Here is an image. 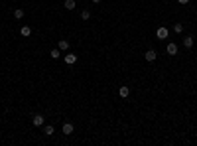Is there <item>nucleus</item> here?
<instances>
[{
	"label": "nucleus",
	"instance_id": "f257e3e1",
	"mask_svg": "<svg viewBox=\"0 0 197 146\" xmlns=\"http://www.w3.org/2000/svg\"><path fill=\"white\" fill-rule=\"evenodd\" d=\"M168 28H164V26H162V28H158V30H156V38H158V40H166V38H168Z\"/></svg>",
	"mask_w": 197,
	"mask_h": 146
},
{
	"label": "nucleus",
	"instance_id": "f03ea898",
	"mask_svg": "<svg viewBox=\"0 0 197 146\" xmlns=\"http://www.w3.org/2000/svg\"><path fill=\"white\" fill-rule=\"evenodd\" d=\"M43 121H46V118H43L42 115H34V118H32L34 127H43Z\"/></svg>",
	"mask_w": 197,
	"mask_h": 146
},
{
	"label": "nucleus",
	"instance_id": "7ed1b4c3",
	"mask_svg": "<svg viewBox=\"0 0 197 146\" xmlns=\"http://www.w3.org/2000/svg\"><path fill=\"white\" fill-rule=\"evenodd\" d=\"M75 61H77V55H75V53H65V63H67V65H73Z\"/></svg>",
	"mask_w": 197,
	"mask_h": 146
},
{
	"label": "nucleus",
	"instance_id": "20e7f679",
	"mask_svg": "<svg viewBox=\"0 0 197 146\" xmlns=\"http://www.w3.org/2000/svg\"><path fill=\"white\" fill-rule=\"evenodd\" d=\"M61 130H63V134H65V136H69V134H73V124H71V123H65Z\"/></svg>",
	"mask_w": 197,
	"mask_h": 146
},
{
	"label": "nucleus",
	"instance_id": "39448f33",
	"mask_svg": "<svg viewBox=\"0 0 197 146\" xmlns=\"http://www.w3.org/2000/svg\"><path fill=\"white\" fill-rule=\"evenodd\" d=\"M166 52H168L169 55H178V46H175V43H168Z\"/></svg>",
	"mask_w": 197,
	"mask_h": 146
},
{
	"label": "nucleus",
	"instance_id": "423d86ee",
	"mask_svg": "<svg viewBox=\"0 0 197 146\" xmlns=\"http://www.w3.org/2000/svg\"><path fill=\"white\" fill-rule=\"evenodd\" d=\"M118 95H120L122 99H126L128 95H130V87H126V85H122V87H120V91H118Z\"/></svg>",
	"mask_w": 197,
	"mask_h": 146
},
{
	"label": "nucleus",
	"instance_id": "0eeeda50",
	"mask_svg": "<svg viewBox=\"0 0 197 146\" xmlns=\"http://www.w3.org/2000/svg\"><path fill=\"white\" fill-rule=\"evenodd\" d=\"M156 55H158V53H156L154 49H148V52H146V61H154Z\"/></svg>",
	"mask_w": 197,
	"mask_h": 146
},
{
	"label": "nucleus",
	"instance_id": "6e6552de",
	"mask_svg": "<svg viewBox=\"0 0 197 146\" xmlns=\"http://www.w3.org/2000/svg\"><path fill=\"white\" fill-rule=\"evenodd\" d=\"M57 47H59L61 52H65V49H69V42H67V40H59V43H57Z\"/></svg>",
	"mask_w": 197,
	"mask_h": 146
},
{
	"label": "nucleus",
	"instance_id": "1a4fd4ad",
	"mask_svg": "<svg viewBox=\"0 0 197 146\" xmlns=\"http://www.w3.org/2000/svg\"><path fill=\"white\" fill-rule=\"evenodd\" d=\"M20 34H22L24 38H28L30 34H32V28H30V26H22V28H20Z\"/></svg>",
	"mask_w": 197,
	"mask_h": 146
},
{
	"label": "nucleus",
	"instance_id": "9d476101",
	"mask_svg": "<svg viewBox=\"0 0 197 146\" xmlns=\"http://www.w3.org/2000/svg\"><path fill=\"white\" fill-rule=\"evenodd\" d=\"M183 46H185V47H193V36H187V38H183Z\"/></svg>",
	"mask_w": 197,
	"mask_h": 146
},
{
	"label": "nucleus",
	"instance_id": "9b49d317",
	"mask_svg": "<svg viewBox=\"0 0 197 146\" xmlns=\"http://www.w3.org/2000/svg\"><path fill=\"white\" fill-rule=\"evenodd\" d=\"M75 6H77L75 0H65V8L67 10H75Z\"/></svg>",
	"mask_w": 197,
	"mask_h": 146
},
{
	"label": "nucleus",
	"instance_id": "f8f14e48",
	"mask_svg": "<svg viewBox=\"0 0 197 146\" xmlns=\"http://www.w3.org/2000/svg\"><path fill=\"white\" fill-rule=\"evenodd\" d=\"M14 18H18V20L24 18V10H22V8H16V10H14Z\"/></svg>",
	"mask_w": 197,
	"mask_h": 146
},
{
	"label": "nucleus",
	"instance_id": "ddd939ff",
	"mask_svg": "<svg viewBox=\"0 0 197 146\" xmlns=\"http://www.w3.org/2000/svg\"><path fill=\"white\" fill-rule=\"evenodd\" d=\"M53 132H55V130H53V127H51V124H49V127H43V134H47V136H51Z\"/></svg>",
	"mask_w": 197,
	"mask_h": 146
},
{
	"label": "nucleus",
	"instance_id": "4468645a",
	"mask_svg": "<svg viewBox=\"0 0 197 146\" xmlns=\"http://www.w3.org/2000/svg\"><path fill=\"white\" fill-rule=\"evenodd\" d=\"M51 57H53V59L61 57V49H59V47H57V49H51Z\"/></svg>",
	"mask_w": 197,
	"mask_h": 146
},
{
	"label": "nucleus",
	"instance_id": "2eb2a0df",
	"mask_svg": "<svg viewBox=\"0 0 197 146\" xmlns=\"http://www.w3.org/2000/svg\"><path fill=\"white\" fill-rule=\"evenodd\" d=\"M91 18V12L89 10H83V12H81V20H89Z\"/></svg>",
	"mask_w": 197,
	"mask_h": 146
},
{
	"label": "nucleus",
	"instance_id": "dca6fc26",
	"mask_svg": "<svg viewBox=\"0 0 197 146\" xmlns=\"http://www.w3.org/2000/svg\"><path fill=\"white\" fill-rule=\"evenodd\" d=\"M174 32L175 34H181L183 32V24H175V26H174Z\"/></svg>",
	"mask_w": 197,
	"mask_h": 146
},
{
	"label": "nucleus",
	"instance_id": "f3484780",
	"mask_svg": "<svg viewBox=\"0 0 197 146\" xmlns=\"http://www.w3.org/2000/svg\"><path fill=\"white\" fill-rule=\"evenodd\" d=\"M178 2H179V4H187L189 0H178Z\"/></svg>",
	"mask_w": 197,
	"mask_h": 146
},
{
	"label": "nucleus",
	"instance_id": "a211bd4d",
	"mask_svg": "<svg viewBox=\"0 0 197 146\" xmlns=\"http://www.w3.org/2000/svg\"><path fill=\"white\" fill-rule=\"evenodd\" d=\"M93 2H101V0H93Z\"/></svg>",
	"mask_w": 197,
	"mask_h": 146
}]
</instances>
